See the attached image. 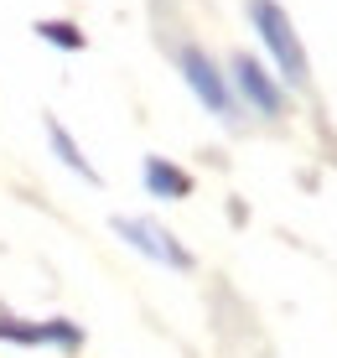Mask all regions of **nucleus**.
<instances>
[{"mask_svg":"<svg viewBox=\"0 0 337 358\" xmlns=\"http://www.w3.org/2000/svg\"><path fill=\"white\" fill-rule=\"evenodd\" d=\"M249 16H254L259 36H265L275 68L285 73V83L301 89V83H306V52H301V42H296V31H291V16H285L275 0H249Z\"/></svg>","mask_w":337,"mask_h":358,"instance_id":"f257e3e1","label":"nucleus"},{"mask_svg":"<svg viewBox=\"0 0 337 358\" xmlns=\"http://www.w3.org/2000/svg\"><path fill=\"white\" fill-rule=\"evenodd\" d=\"M115 229H120V234H124V239H130L141 255H151V260H161V265H177V270H192V255H187V250H182L177 239H171L166 229L145 224V218H115Z\"/></svg>","mask_w":337,"mask_h":358,"instance_id":"f03ea898","label":"nucleus"},{"mask_svg":"<svg viewBox=\"0 0 337 358\" xmlns=\"http://www.w3.org/2000/svg\"><path fill=\"white\" fill-rule=\"evenodd\" d=\"M182 73H187V83H192V94L203 99L213 115H229V89H223V78H218V68L208 63L197 47H182Z\"/></svg>","mask_w":337,"mask_h":358,"instance_id":"7ed1b4c3","label":"nucleus"},{"mask_svg":"<svg viewBox=\"0 0 337 358\" xmlns=\"http://www.w3.org/2000/svg\"><path fill=\"white\" fill-rule=\"evenodd\" d=\"M234 73H239V89L254 99V109L259 115H280L285 109V99H280V89L270 83V73L254 63V57H234Z\"/></svg>","mask_w":337,"mask_h":358,"instance_id":"20e7f679","label":"nucleus"},{"mask_svg":"<svg viewBox=\"0 0 337 358\" xmlns=\"http://www.w3.org/2000/svg\"><path fill=\"white\" fill-rule=\"evenodd\" d=\"M145 187H151L156 197H182L187 187H192V182H187V177H182V171L171 166V162L151 156V162H145Z\"/></svg>","mask_w":337,"mask_h":358,"instance_id":"39448f33","label":"nucleus"},{"mask_svg":"<svg viewBox=\"0 0 337 358\" xmlns=\"http://www.w3.org/2000/svg\"><path fill=\"white\" fill-rule=\"evenodd\" d=\"M47 135H52V151H57V156H62V162H68L73 171H78V177H83V182H99V171H94V166H89V162H83V156H78V145H73V135H68V130H62V125H57V120H47Z\"/></svg>","mask_w":337,"mask_h":358,"instance_id":"423d86ee","label":"nucleus"},{"mask_svg":"<svg viewBox=\"0 0 337 358\" xmlns=\"http://www.w3.org/2000/svg\"><path fill=\"white\" fill-rule=\"evenodd\" d=\"M47 36V42H57V47H83V36H78V27H68V21H42L36 27Z\"/></svg>","mask_w":337,"mask_h":358,"instance_id":"0eeeda50","label":"nucleus"}]
</instances>
